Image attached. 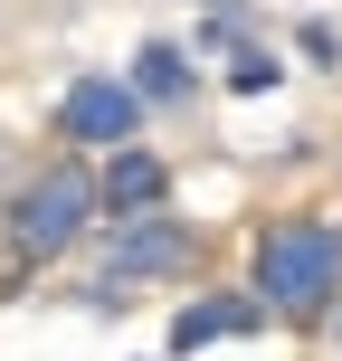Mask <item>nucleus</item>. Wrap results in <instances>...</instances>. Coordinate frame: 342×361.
I'll return each instance as SVG.
<instances>
[{"label":"nucleus","mask_w":342,"mask_h":361,"mask_svg":"<svg viewBox=\"0 0 342 361\" xmlns=\"http://www.w3.org/2000/svg\"><path fill=\"white\" fill-rule=\"evenodd\" d=\"M257 305L295 314V324H324L342 305V219H267L257 228Z\"/></svg>","instance_id":"f257e3e1"},{"label":"nucleus","mask_w":342,"mask_h":361,"mask_svg":"<svg viewBox=\"0 0 342 361\" xmlns=\"http://www.w3.org/2000/svg\"><path fill=\"white\" fill-rule=\"evenodd\" d=\"M95 209H105V190L86 180V162H48L29 190L10 200V257H29V267L67 257L76 238L95 228Z\"/></svg>","instance_id":"f03ea898"},{"label":"nucleus","mask_w":342,"mask_h":361,"mask_svg":"<svg viewBox=\"0 0 342 361\" xmlns=\"http://www.w3.org/2000/svg\"><path fill=\"white\" fill-rule=\"evenodd\" d=\"M181 267H190V228L162 219V209H133V219L105 228V276H95L86 295H95V305H124V295H114L124 276L143 286V276H181Z\"/></svg>","instance_id":"7ed1b4c3"},{"label":"nucleus","mask_w":342,"mask_h":361,"mask_svg":"<svg viewBox=\"0 0 342 361\" xmlns=\"http://www.w3.org/2000/svg\"><path fill=\"white\" fill-rule=\"evenodd\" d=\"M133 124H143V95H133V76H76V86L57 95V133H67V143L114 152V143H133Z\"/></svg>","instance_id":"20e7f679"},{"label":"nucleus","mask_w":342,"mask_h":361,"mask_svg":"<svg viewBox=\"0 0 342 361\" xmlns=\"http://www.w3.org/2000/svg\"><path fill=\"white\" fill-rule=\"evenodd\" d=\"M257 324H267L257 286H248V295H200V305H181V314H171V352H200V343H238V333H257Z\"/></svg>","instance_id":"39448f33"},{"label":"nucleus","mask_w":342,"mask_h":361,"mask_svg":"<svg viewBox=\"0 0 342 361\" xmlns=\"http://www.w3.org/2000/svg\"><path fill=\"white\" fill-rule=\"evenodd\" d=\"M95 190H105V219H133V209H162L171 171L152 162L143 143H114V152H105V180H95Z\"/></svg>","instance_id":"423d86ee"},{"label":"nucleus","mask_w":342,"mask_h":361,"mask_svg":"<svg viewBox=\"0 0 342 361\" xmlns=\"http://www.w3.org/2000/svg\"><path fill=\"white\" fill-rule=\"evenodd\" d=\"M133 95H143V105H181V95H190V57H181L171 38L133 48Z\"/></svg>","instance_id":"0eeeda50"},{"label":"nucleus","mask_w":342,"mask_h":361,"mask_svg":"<svg viewBox=\"0 0 342 361\" xmlns=\"http://www.w3.org/2000/svg\"><path fill=\"white\" fill-rule=\"evenodd\" d=\"M276 76H286V57H276V48H238V57H228V95H267Z\"/></svg>","instance_id":"6e6552de"},{"label":"nucleus","mask_w":342,"mask_h":361,"mask_svg":"<svg viewBox=\"0 0 342 361\" xmlns=\"http://www.w3.org/2000/svg\"><path fill=\"white\" fill-rule=\"evenodd\" d=\"M305 57H314V67H333V57H342V38L324 29V19H305Z\"/></svg>","instance_id":"1a4fd4ad"},{"label":"nucleus","mask_w":342,"mask_h":361,"mask_svg":"<svg viewBox=\"0 0 342 361\" xmlns=\"http://www.w3.org/2000/svg\"><path fill=\"white\" fill-rule=\"evenodd\" d=\"M324 324H333V343H342V305H333V314H324Z\"/></svg>","instance_id":"9d476101"},{"label":"nucleus","mask_w":342,"mask_h":361,"mask_svg":"<svg viewBox=\"0 0 342 361\" xmlns=\"http://www.w3.org/2000/svg\"><path fill=\"white\" fill-rule=\"evenodd\" d=\"M200 10H228V0H200Z\"/></svg>","instance_id":"9b49d317"}]
</instances>
